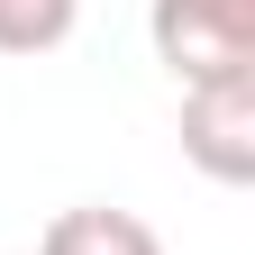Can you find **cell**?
<instances>
[{"label": "cell", "mask_w": 255, "mask_h": 255, "mask_svg": "<svg viewBox=\"0 0 255 255\" xmlns=\"http://www.w3.org/2000/svg\"><path fill=\"white\" fill-rule=\"evenodd\" d=\"M146 37L182 91L219 82V73H255V0H155Z\"/></svg>", "instance_id": "1"}, {"label": "cell", "mask_w": 255, "mask_h": 255, "mask_svg": "<svg viewBox=\"0 0 255 255\" xmlns=\"http://www.w3.org/2000/svg\"><path fill=\"white\" fill-rule=\"evenodd\" d=\"M182 155L210 182H255V73H219L182 91Z\"/></svg>", "instance_id": "2"}, {"label": "cell", "mask_w": 255, "mask_h": 255, "mask_svg": "<svg viewBox=\"0 0 255 255\" xmlns=\"http://www.w3.org/2000/svg\"><path fill=\"white\" fill-rule=\"evenodd\" d=\"M37 255H164V237L146 228L137 210H110V201H82V210H55Z\"/></svg>", "instance_id": "3"}, {"label": "cell", "mask_w": 255, "mask_h": 255, "mask_svg": "<svg viewBox=\"0 0 255 255\" xmlns=\"http://www.w3.org/2000/svg\"><path fill=\"white\" fill-rule=\"evenodd\" d=\"M73 9L82 0H0V55H46L73 37Z\"/></svg>", "instance_id": "4"}]
</instances>
